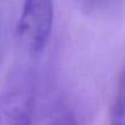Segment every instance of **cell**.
Returning a JSON list of instances; mask_svg holds the SVG:
<instances>
[{"mask_svg":"<svg viewBox=\"0 0 125 125\" xmlns=\"http://www.w3.org/2000/svg\"><path fill=\"white\" fill-rule=\"evenodd\" d=\"M54 23V0H23L16 25V38L30 54H39L47 47Z\"/></svg>","mask_w":125,"mask_h":125,"instance_id":"6da1fadb","label":"cell"},{"mask_svg":"<svg viewBox=\"0 0 125 125\" xmlns=\"http://www.w3.org/2000/svg\"><path fill=\"white\" fill-rule=\"evenodd\" d=\"M33 90L28 80H17L0 98V125H31Z\"/></svg>","mask_w":125,"mask_h":125,"instance_id":"7a4b0ae2","label":"cell"},{"mask_svg":"<svg viewBox=\"0 0 125 125\" xmlns=\"http://www.w3.org/2000/svg\"><path fill=\"white\" fill-rule=\"evenodd\" d=\"M109 125H125V77L120 81L113 103Z\"/></svg>","mask_w":125,"mask_h":125,"instance_id":"3957f363","label":"cell"},{"mask_svg":"<svg viewBox=\"0 0 125 125\" xmlns=\"http://www.w3.org/2000/svg\"><path fill=\"white\" fill-rule=\"evenodd\" d=\"M50 125H77V120L73 113L65 112L60 114Z\"/></svg>","mask_w":125,"mask_h":125,"instance_id":"277c9868","label":"cell"}]
</instances>
